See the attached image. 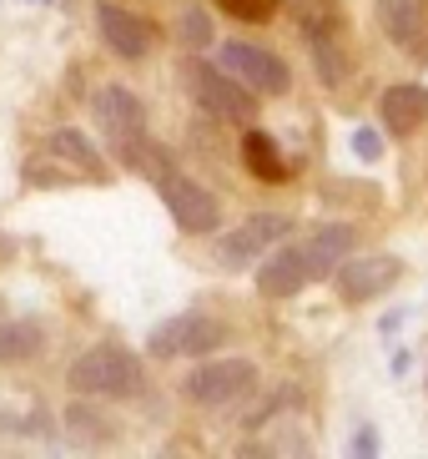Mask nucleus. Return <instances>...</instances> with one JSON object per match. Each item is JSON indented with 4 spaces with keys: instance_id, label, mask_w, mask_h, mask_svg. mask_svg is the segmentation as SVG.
I'll return each instance as SVG.
<instances>
[{
    "instance_id": "f257e3e1",
    "label": "nucleus",
    "mask_w": 428,
    "mask_h": 459,
    "mask_svg": "<svg viewBox=\"0 0 428 459\" xmlns=\"http://www.w3.org/2000/svg\"><path fill=\"white\" fill-rule=\"evenodd\" d=\"M91 117H96V132L107 136V147L116 152L121 167H132V172L151 177V182L172 172V157L147 136V107H141V96L132 86H121V82L101 86L91 96Z\"/></svg>"
},
{
    "instance_id": "f03ea898",
    "label": "nucleus",
    "mask_w": 428,
    "mask_h": 459,
    "mask_svg": "<svg viewBox=\"0 0 428 459\" xmlns=\"http://www.w3.org/2000/svg\"><path fill=\"white\" fill-rule=\"evenodd\" d=\"M71 389L81 399H136L147 389V368L126 343H96L71 364Z\"/></svg>"
},
{
    "instance_id": "7ed1b4c3",
    "label": "nucleus",
    "mask_w": 428,
    "mask_h": 459,
    "mask_svg": "<svg viewBox=\"0 0 428 459\" xmlns=\"http://www.w3.org/2000/svg\"><path fill=\"white\" fill-rule=\"evenodd\" d=\"M182 76H187V86H192V101H197L201 111H212L217 122H232V126L257 122V91L253 86H242L232 71L207 66V61L192 56L187 66H182Z\"/></svg>"
},
{
    "instance_id": "20e7f679",
    "label": "nucleus",
    "mask_w": 428,
    "mask_h": 459,
    "mask_svg": "<svg viewBox=\"0 0 428 459\" xmlns=\"http://www.w3.org/2000/svg\"><path fill=\"white\" fill-rule=\"evenodd\" d=\"M222 343H227V324H217L207 313H176V318L151 328L147 353L151 359H207Z\"/></svg>"
},
{
    "instance_id": "39448f33",
    "label": "nucleus",
    "mask_w": 428,
    "mask_h": 459,
    "mask_svg": "<svg viewBox=\"0 0 428 459\" xmlns=\"http://www.w3.org/2000/svg\"><path fill=\"white\" fill-rule=\"evenodd\" d=\"M157 192L161 203H167V212H172V222L182 232H192V238H201V232H217V222H222V203H217V192H207L197 182V177L187 172H167L157 177Z\"/></svg>"
},
{
    "instance_id": "423d86ee",
    "label": "nucleus",
    "mask_w": 428,
    "mask_h": 459,
    "mask_svg": "<svg viewBox=\"0 0 428 459\" xmlns=\"http://www.w3.org/2000/svg\"><path fill=\"white\" fill-rule=\"evenodd\" d=\"M257 389V368L247 359H201L197 374H187V399L201 409H227Z\"/></svg>"
},
{
    "instance_id": "0eeeda50",
    "label": "nucleus",
    "mask_w": 428,
    "mask_h": 459,
    "mask_svg": "<svg viewBox=\"0 0 428 459\" xmlns=\"http://www.w3.org/2000/svg\"><path fill=\"white\" fill-rule=\"evenodd\" d=\"M222 71H232V76H237L242 86H253L257 96H282L293 86L287 61H282L278 51H268V46H257V41H227L222 46Z\"/></svg>"
},
{
    "instance_id": "6e6552de",
    "label": "nucleus",
    "mask_w": 428,
    "mask_h": 459,
    "mask_svg": "<svg viewBox=\"0 0 428 459\" xmlns=\"http://www.w3.org/2000/svg\"><path fill=\"white\" fill-rule=\"evenodd\" d=\"M338 293L343 303H373L403 278V257L393 253H348L338 263Z\"/></svg>"
},
{
    "instance_id": "1a4fd4ad",
    "label": "nucleus",
    "mask_w": 428,
    "mask_h": 459,
    "mask_svg": "<svg viewBox=\"0 0 428 459\" xmlns=\"http://www.w3.org/2000/svg\"><path fill=\"white\" fill-rule=\"evenodd\" d=\"M287 232H293V217H282V212H257L247 217L242 228H232L222 243H217V263L222 268H247V263H257L262 253H272L278 243H287Z\"/></svg>"
},
{
    "instance_id": "9d476101",
    "label": "nucleus",
    "mask_w": 428,
    "mask_h": 459,
    "mask_svg": "<svg viewBox=\"0 0 428 459\" xmlns=\"http://www.w3.org/2000/svg\"><path fill=\"white\" fill-rule=\"evenodd\" d=\"M96 30H101L107 51L121 56V61H147L151 41H157V30H151L136 11L116 5V0H101V5H96Z\"/></svg>"
},
{
    "instance_id": "9b49d317",
    "label": "nucleus",
    "mask_w": 428,
    "mask_h": 459,
    "mask_svg": "<svg viewBox=\"0 0 428 459\" xmlns=\"http://www.w3.org/2000/svg\"><path fill=\"white\" fill-rule=\"evenodd\" d=\"M378 26L403 56L428 61V0H378Z\"/></svg>"
},
{
    "instance_id": "f8f14e48",
    "label": "nucleus",
    "mask_w": 428,
    "mask_h": 459,
    "mask_svg": "<svg viewBox=\"0 0 428 459\" xmlns=\"http://www.w3.org/2000/svg\"><path fill=\"white\" fill-rule=\"evenodd\" d=\"M308 283H318L312 278V263H308V253H303V243H293V247H272V257L257 268V293L262 298H297Z\"/></svg>"
},
{
    "instance_id": "ddd939ff",
    "label": "nucleus",
    "mask_w": 428,
    "mask_h": 459,
    "mask_svg": "<svg viewBox=\"0 0 428 459\" xmlns=\"http://www.w3.org/2000/svg\"><path fill=\"white\" fill-rule=\"evenodd\" d=\"M378 117H383V126L398 136L418 132V126L428 122V86L424 82H403V86H389L383 91V101H378Z\"/></svg>"
},
{
    "instance_id": "4468645a",
    "label": "nucleus",
    "mask_w": 428,
    "mask_h": 459,
    "mask_svg": "<svg viewBox=\"0 0 428 459\" xmlns=\"http://www.w3.org/2000/svg\"><path fill=\"white\" fill-rule=\"evenodd\" d=\"M46 152H51V157H61V162H71L76 172H86L91 182H107V177H111L107 172V157L96 152V142L81 132V126H56V132L46 136Z\"/></svg>"
},
{
    "instance_id": "2eb2a0df",
    "label": "nucleus",
    "mask_w": 428,
    "mask_h": 459,
    "mask_svg": "<svg viewBox=\"0 0 428 459\" xmlns=\"http://www.w3.org/2000/svg\"><path fill=\"white\" fill-rule=\"evenodd\" d=\"M242 167L257 177V182H268V187H282L287 182V157H282V147L272 142L262 126H253L247 122V132H242Z\"/></svg>"
},
{
    "instance_id": "dca6fc26",
    "label": "nucleus",
    "mask_w": 428,
    "mask_h": 459,
    "mask_svg": "<svg viewBox=\"0 0 428 459\" xmlns=\"http://www.w3.org/2000/svg\"><path fill=\"white\" fill-rule=\"evenodd\" d=\"M353 247H358V232H353L348 222H322L308 243H303V253H308V263H312V278H333L338 263H343Z\"/></svg>"
},
{
    "instance_id": "f3484780",
    "label": "nucleus",
    "mask_w": 428,
    "mask_h": 459,
    "mask_svg": "<svg viewBox=\"0 0 428 459\" xmlns=\"http://www.w3.org/2000/svg\"><path fill=\"white\" fill-rule=\"evenodd\" d=\"M46 349V328L36 318H0V364H26Z\"/></svg>"
},
{
    "instance_id": "a211bd4d",
    "label": "nucleus",
    "mask_w": 428,
    "mask_h": 459,
    "mask_svg": "<svg viewBox=\"0 0 428 459\" xmlns=\"http://www.w3.org/2000/svg\"><path fill=\"white\" fill-rule=\"evenodd\" d=\"M293 21L308 41H322V36H338V30H343L338 0H293Z\"/></svg>"
},
{
    "instance_id": "6ab92c4d",
    "label": "nucleus",
    "mask_w": 428,
    "mask_h": 459,
    "mask_svg": "<svg viewBox=\"0 0 428 459\" xmlns=\"http://www.w3.org/2000/svg\"><path fill=\"white\" fill-rule=\"evenodd\" d=\"M66 429L76 434L81 445H111V439H116V424L101 419V409L81 404V394H76V404L66 409Z\"/></svg>"
},
{
    "instance_id": "aec40b11",
    "label": "nucleus",
    "mask_w": 428,
    "mask_h": 459,
    "mask_svg": "<svg viewBox=\"0 0 428 459\" xmlns=\"http://www.w3.org/2000/svg\"><path fill=\"white\" fill-rule=\"evenodd\" d=\"M312 46V66H318V76L328 86H343V76H348V61H343V46H338V36H322V41H308Z\"/></svg>"
},
{
    "instance_id": "412c9836",
    "label": "nucleus",
    "mask_w": 428,
    "mask_h": 459,
    "mask_svg": "<svg viewBox=\"0 0 428 459\" xmlns=\"http://www.w3.org/2000/svg\"><path fill=\"white\" fill-rule=\"evenodd\" d=\"M222 15H232V21H247V26H262V21H272L278 15L282 0H212Z\"/></svg>"
},
{
    "instance_id": "4be33fe9",
    "label": "nucleus",
    "mask_w": 428,
    "mask_h": 459,
    "mask_svg": "<svg viewBox=\"0 0 428 459\" xmlns=\"http://www.w3.org/2000/svg\"><path fill=\"white\" fill-rule=\"evenodd\" d=\"M182 41H187L192 51H201V46H212V15L201 11V5H192V11L182 15Z\"/></svg>"
},
{
    "instance_id": "5701e85b",
    "label": "nucleus",
    "mask_w": 428,
    "mask_h": 459,
    "mask_svg": "<svg viewBox=\"0 0 428 459\" xmlns=\"http://www.w3.org/2000/svg\"><path fill=\"white\" fill-rule=\"evenodd\" d=\"M353 152H358L363 162H378V157H383V142H378L373 126H358V132H353Z\"/></svg>"
},
{
    "instance_id": "b1692460",
    "label": "nucleus",
    "mask_w": 428,
    "mask_h": 459,
    "mask_svg": "<svg viewBox=\"0 0 428 459\" xmlns=\"http://www.w3.org/2000/svg\"><path fill=\"white\" fill-rule=\"evenodd\" d=\"M353 455H378V429L373 424H363V429L353 434Z\"/></svg>"
},
{
    "instance_id": "393cba45",
    "label": "nucleus",
    "mask_w": 428,
    "mask_h": 459,
    "mask_svg": "<svg viewBox=\"0 0 428 459\" xmlns=\"http://www.w3.org/2000/svg\"><path fill=\"white\" fill-rule=\"evenodd\" d=\"M15 253V238H11V232H0V257H11Z\"/></svg>"
},
{
    "instance_id": "a878e982",
    "label": "nucleus",
    "mask_w": 428,
    "mask_h": 459,
    "mask_svg": "<svg viewBox=\"0 0 428 459\" xmlns=\"http://www.w3.org/2000/svg\"><path fill=\"white\" fill-rule=\"evenodd\" d=\"M0 318H5V298H0Z\"/></svg>"
}]
</instances>
